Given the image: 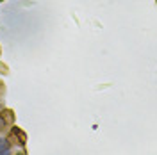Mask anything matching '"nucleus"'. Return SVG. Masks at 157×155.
<instances>
[{"label":"nucleus","mask_w":157,"mask_h":155,"mask_svg":"<svg viewBox=\"0 0 157 155\" xmlns=\"http://www.w3.org/2000/svg\"><path fill=\"white\" fill-rule=\"evenodd\" d=\"M4 128V119H2V116H0V130Z\"/></svg>","instance_id":"nucleus-2"},{"label":"nucleus","mask_w":157,"mask_h":155,"mask_svg":"<svg viewBox=\"0 0 157 155\" xmlns=\"http://www.w3.org/2000/svg\"><path fill=\"white\" fill-rule=\"evenodd\" d=\"M0 155H11V146L7 139H0Z\"/></svg>","instance_id":"nucleus-1"}]
</instances>
